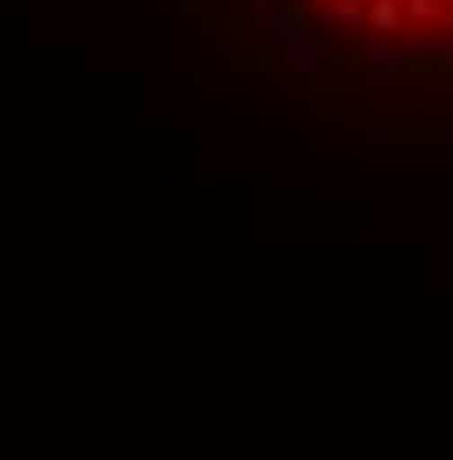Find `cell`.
I'll return each instance as SVG.
<instances>
[{"label":"cell","mask_w":453,"mask_h":460,"mask_svg":"<svg viewBox=\"0 0 453 460\" xmlns=\"http://www.w3.org/2000/svg\"><path fill=\"white\" fill-rule=\"evenodd\" d=\"M312 29H326L376 58H447L453 0H290Z\"/></svg>","instance_id":"6da1fadb"}]
</instances>
